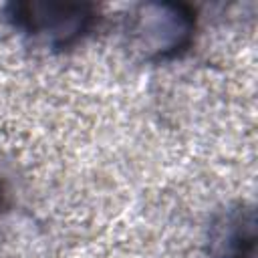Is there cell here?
Wrapping results in <instances>:
<instances>
[{
	"instance_id": "obj_3",
	"label": "cell",
	"mask_w": 258,
	"mask_h": 258,
	"mask_svg": "<svg viewBox=\"0 0 258 258\" xmlns=\"http://www.w3.org/2000/svg\"><path fill=\"white\" fill-rule=\"evenodd\" d=\"M222 254L226 258H256V220L252 208H238L226 216L220 228Z\"/></svg>"
},
{
	"instance_id": "obj_4",
	"label": "cell",
	"mask_w": 258,
	"mask_h": 258,
	"mask_svg": "<svg viewBox=\"0 0 258 258\" xmlns=\"http://www.w3.org/2000/svg\"><path fill=\"white\" fill-rule=\"evenodd\" d=\"M0 198H2V196H0Z\"/></svg>"
},
{
	"instance_id": "obj_1",
	"label": "cell",
	"mask_w": 258,
	"mask_h": 258,
	"mask_svg": "<svg viewBox=\"0 0 258 258\" xmlns=\"http://www.w3.org/2000/svg\"><path fill=\"white\" fill-rule=\"evenodd\" d=\"M196 10L183 2H141L123 18L125 48L141 62H167L194 42Z\"/></svg>"
},
{
	"instance_id": "obj_2",
	"label": "cell",
	"mask_w": 258,
	"mask_h": 258,
	"mask_svg": "<svg viewBox=\"0 0 258 258\" xmlns=\"http://www.w3.org/2000/svg\"><path fill=\"white\" fill-rule=\"evenodd\" d=\"M4 18L30 44L46 50H67L95 28L99 10L89 2L22 0L6 4Z\"/></svg>"
}]
</instances>
